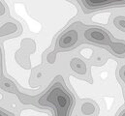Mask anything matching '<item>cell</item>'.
Instances as JSON below:
<instances>
[{"label": "cell", "mask_w": 125, "mask_h": 116, "mask_svg": "<svg viewBox=\"0 0 125 116\" xmlns=\"http://www.w3.org/2000/svg\"><path fill=\"white\" fill-rule=\"evenodd\" d=\"M0 116H15V115L13 113H11V112H9V111H7V110H5V109H3V108L0 107Z\"/></svg>", "instance_id": "ba28073f"}, {"label": "cell", "mask_w": 125, "mask_h": 116, "mask_svg": "<svg viewBox=\"0 0 125 116\" xmlns=\"http://www.w3.org/2000/svg\"><path fill=\"white\" fill-rule=\"evenodd\" d=\"M0 77H1V60H0Z\"/></svg>", "instance_id": "8fae6325"}, {"label": "cell", "mask_w": 125, "mask_h": 116, "mask_svg": "<svg viewBox=\"0 0 125 116\" xmlns=\"http://www.w3.org/2000/svg\"><path fill=\"white\" fill-rule=\"evenodd\" d=\"M70 66L73 69V71L76 72L77 74H80V75H85L86 74V66L79 58H74L71 61Z\"/></svg>", "instance_id": "5b68a950"}, {"label": "cell", "mask_w": 125, "mask_h": 116, "mask_svg": "<svg viewBox=\"0 0 125 116\" xmlns=\"http://www.w3.org/2000/svg\"><path fill=\"white\" fill-rule=\"evenodd\" d=\"M84 38L95 44L106 46L117 57L125 58V41H113L110 34L100 27H89L83 33Z\"/></svg>", "instance_id": "7a4b0ae2"}, {"label": "cell", "mask_w": 125, "mask_h": 116, "mask_svg": "<svg viewBox=\"0 0 125 116\" xmlns=\"http://www.w3.org/2000/svg\"><path fill=\"white\" fill-rule=\"evenodd\" d=\"M74 104V97L59 80H55L50 89L38 100V105L52 106L54 110V116H70Z\"/></svg>", "instance_id": "6da1fadb"}, {"label": "cell", "mask_w": 125, "mask_h": 116, "mask_svg": "<svg viewBox=\"0 0 125 116\" xmlns=\"http://www.w3.org/2000/svg\"><path fill=\"white\" fill-rule=\"evenodd\" d=\"M78 42V32L75 29L68 30L58 39V48L60 49H67L75 46Z\"/></svg>", "instance_id": "277c9868"}, {"label": "cell", "mask_w": 125, "mask_h": 116, "mask_svg": "<svg viewBox=\"0 0 125 116\" xmlns=\"http://www.w3.org/2000/svg\"><path fill=\"white\" fill-rule=\"evenodd\" d=\"M119 116H125V110H123V111L121 112V114H120Z\"/></svg>", "instance_id": "30bf717a"}, {"label": "cell", "mask_w": 125, "mask_h": 116, "mask_svg": "<svg viewBox=\"0 0 125 116\" xmlns=\"http://www.w3.org/2000/svg\"><path fill=\"white\" fill-rule=\"evenodd\" d=\"M85 13H90L100 9L110 8V7H119L125 6V0H104V1H94V0H83L80 1Z\"/></svg>", "instance_id": "3957f363"}, {"label": "cell", "mask_w": 125, "mask_h": 116, "mask_svg": "<svg viewBox=\"0 0 125 116\" xmlns=\"http://www.w3.org/2000/svg\"><path fill=\"white\" fill-rule=\"evenodd\" d=\"M119 76H120L122 81L124 82V84H125V65H123V66L121 67V69H120V71H119Z\"/></svg>", "instance_id": "52a82bcc"}, {"label": "cell", "mask_w": 125, "mask_h": 116, "mask_svg": "<svg viewBox=\"0 0 125 116\" xmlns=\"http://www.w3.org/2000/svg\"><path fill=\"white\" fill-rule=\"evenodd\" d=\"M5 14V9L2 6V4H0V15H4Z\"/></svg>", "instance_id": "9c48e42d"}, {"label": "cell", "mask_w": 125, "mask_h": 116, "mask_svg": "<svg viewBox=\"0 0 125 116\" xmlns=\"http://www.w3.org/2000/svg\"><path fill=\"white\" fill-rule=\"evenodd\" d=\"M114 24L119 31L125 33V17L118 16L114 19Z\"/></svg>", "instance_id": "8992f818"}]
</instances>
